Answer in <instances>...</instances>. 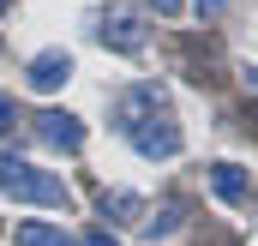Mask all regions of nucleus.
I'll return each mask as SVG.
<instances>
[{
    "label": "nucleus",
    "instance_id": "12",
    "mask_svg": "<svg viewBox=\"0 0 258 246\" xmlns=\"http://www.w3.org/2000/svg\"><path fill=\"white\" fill-rule=\"evenodd\" d=\"M150 6H156L162 18H180V0H150Z\"/></svg>",
    "mask_w": 258,
    "mask_h": 246
},
{
    "label": "nucleus",
    "instance_id": "10",
    "mask_svg": "<svg viewBox=\"0 0 258 246\" xmlns=\"http://www.w3.org/2000/svg\"><path fill=\"white\" fill-rule=\"evenodd\" d=\"M78 246H120V234H108V228H84Z\"/></svg>",
    "mask_w": 258,
    "mask_h": 246
},
{
    "label": "nucleus",
    "instance_id": "13",
    "mask_svg": "<svg viewBox=\"0 0 258 246\" xmlns=\"http://www.w3.org/2000/svg\"><path fill=\"white\" fill-rule=\"evenodd\" d=\"M198 12H222V6H228V0H192Z\"/></svg>",
    "mask_w": 258,
    "mask_h": 246
},
{
    "label": "nucleus",
    "instance_id": "4",
    "mask_svg": "<svg viewBox=\"0 0 258 246\" xmlns=\"http://www.w3.org/2000/svg\"><path fill=\"white\" fill-rule=\"evenodd\" d=\"M30 126H36V138H42L48 150H66V156L84 144V120H78V114H66V108H48V114H36Z\"/></svg>",
    "mask_w": 258,
    "mask_h": 246
},
{
    "label": "nucleus",
    "instance_id": "1",
    "mask_svg": "<svg viewBox=\"0 0 258 246\" xmlns=\"http://www.w3.org/2000/svg\"><path fill=\"white\" fill-rule=\"evenodd\" d=\"M114 132L126 138L144 162H168L186 144V132L174 120V102H168L162 84H132L126 96H120V108H114Z\"/></svg>",
    "mask_w": 258,
    "mask_h": 246
},
{
    "label": "nucleus",
    "instance_id": "7",
    "mask_svg": "<svg viewBox=\"0 0 258 246\" xmlns=\"http://www.w3.org/2000/svg\"><path fill=\"white\" fill-rule=\"evenodd\" d=\"M12 246H78L66 234L60 222H42V216H24L18 228H12Z\"/></svg>",
    "mask_w": 258,
    "mask_h": 246
},
{
    "label": "nucleus",
    "instance_id": "14",
    "mask_svg": "<svg viewBox=\"0 0 258 246\" xmlns=\"http://www.w3.org/2000/svg\"><path fill=\"white\" fill-rule=\"evenodd\" d=\"M240 72H246V84H252V90H258V60H246V66H240Z\"/></svg>",
    "mask_w": 258,
    "mask_h": 246
},
{
    "label": "nucleus",
    "instance_id": "5",
    "mask_svg": "<svg viewBox=\"0 0 258 246\" xmlns=\"http://www.w3.org/2000/svg\"><path fill=\"white\" fill-rule=\"evenodd\" d=\"M96 36H102V48H114V54H138V48H144V24H138L132 12H108V18L96 24Z\"/></svg>",
    "mask_w": 258,
    "mask_h": 246
},
{
    "label": "nucleus",
    "instance_id": "8",
    "mask_svg": "<svg viewBox=\"0 0 258 246\" xmlns=\"http://www.w3.org/2000/svg\"><path fill=\"white\" fill-rule=\"evenodd\" d=\"M138 210H144V198H138V192H126V186L102 192V216H114V222H132Z\"/></svg>",
    "mask_w": 258,
    "mask_h": 246
},
{
    "label": "nucleus",
    "instance_id": "2",
    "mask_svg": "<svg viewBox=\"0 0 258 246\" xmlns=\"http://www.w3.org/2000/svg\"><path fill=\"white\" fill-rule=\"evenodd\" d=\"M0 198H12V204H36V210H78V198H72V186L54 174V168H36V162H24V156H0Z\"/></svg>",
    "mask_w": 258,
    "mask_h": 246
},
{
    "label": "nucleus",
    "instance_id": "3",
    "mask_svg": "<svg viewBox=\"0 0 258 246\" xmlns=\"http://www.w3.org/2000/svg\"><path fill=\"white\" fill-rule=\"evenodd\" d=\"M72 72H78V66H72V54H66V48H42L36 60L24 66V84H30L36 96H54V90H66V84H72Z\"/></svg>",
    "mask_w": 258,
    "mask_h": 246
},
{
    "label": "nucleus",
    "instance_id": "11",
    "mask_svg": "<svg viewBox=\"0 0 258 246\" xmlns=\"http://www.w3.org/2000/svg\"><path fill=\"white\" fill-rule=\"evenodd\" d=\"M12 126H18V108H12V96H0V138H6Z\"/></svg>",
    "mask_w": 258,
    "mask_h": 246
},
{
    "label": "nucleus",
    "instance_id": "6",
    "mask_svg": "<svg viewBox=\"0 0 258 246\" xmlns=\"http://www.w3.org/2000/svg\"><path fill=\"white\" fill-rule=\"evenodd\" d=\"M210 192H216L222 204H234V210H240V204L252 198V174H246L240 162H228V156H222V162H210Z\"/></svg>",
    "mask_w": 258,
    "mask_h": 246
},
{
    "label": "nucleus",
    "instance_id": "9",
    "mask_svg": "<svg viewBox=\"0 0 258 246\" xmlns=\"http://www.w3.org/2000/svg\"><path fill=\"white\" fill-rule=\"evenodd\" d=\"M162 234H174V210H156V216L144 222V240H162Z\"/></svg>",
    "mask_w": 258,
    "mask_h": 246
}]
</instances>
